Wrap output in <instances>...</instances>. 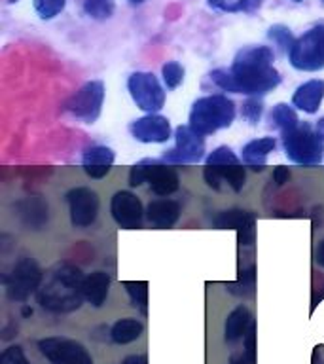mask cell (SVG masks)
<instances>
[{
  "mask_svg": "<svg viewBox=\"0 0 324 364\" xmlns=\"http://www.w3.org/2000/svg\"><path fill=\"white\" fill-rule=\"evenodd\" d=\"M275 53L267 46H249L239 51L230 68H216L210 80L222 91L243 93L249 97L266 95L281 84V74L275 67Z\"/></svg>",
  "mask_w": 324,
  "mask_h": 364,
  "instance_id": "obj_1",
  "label": "cell"
},
{
  "mask_svg": "<svg viewBox=\"0 0 324 364\" xmlns=\"http://www.w3.org/2000/svg\"><path fill=\"white\" fill-rule=\"evenodd\" d=\"M84 273L78 267L59 262L45 273L36 298L51 313H72L84 304Z\"/></svg>",
  "mask_w": 324,
  "mask_h": 364,
  "instance_id": "obj_2",
  "label": "cell"
},
{
  "mask_svg": "<svg viewBox=\"0 0 324 364\" xmlns=\"http://www.w3.org/2000/svg\"><path fill=\"white\" fill-rule=\"evenodd\" d=\"M235 119V102L227 95L199 97L190 110V127L199 135H212L226 129Z\"/></svg>",
  "mask_w": 324,
  "mask_h": 364,
  "instance_id": "obj_3",
  "label": "cell"
},
{
  "mask_svg": "<svg viewBox=\"0 0 324 364\" xmlns=\"http://www.w3.org/2000/svg\"><path fill=\"white\" fill-rule=\"evenodd\" d=\"M283 148L290 161L303 167H315L324 159V141L309 124L283 133Z\"/></svg>",
  "mask_w": 324,
  "mask_h": 364,
  "instance_id": "obj_4",
  "label": "cell"
},
{
  "mask_svg": "<svg viewBox=\"0 0 324 364\" xmlns=\"http://www.w3.org/2000/svg\"><path fill=\"white\" fill-rule=\"evenodd\" d=\"M290 65L296 70L303 73H317L324 68V23L313 25L296 38L294 46L288 53Z\"/></svg>",
  "mask_w": 324,
  "mask_h": 364,
  "instance_id": "obj_5",
  "label": "cell"
},
{
  "mask_svg": "<svg viewBox=\"0 0 324 364\" xmlns=\"http://www.w3.org/2000/svg\"><path fill=\"white\" fill-rule=\"evenodd\" d=\"M104 93H107V90H104V84L101 80L85 82L74 95L68 97V101L65 102V112L80 119L82 124H95L101 116Z\"/></svg>",
  "mask_w": 324,
  "mask_h": 364,
  "instance_id": "obj_6",
  "label": "cell"
},
{
  "mask_svg": "<svg viewBox=\"0 0 324 364\" xmlns=\"http://www.w3.org/2000/svg\"><path fill=\"white\" fill-rule=\"evenodd\" d=\"M44 273L34 258H21L4 277L6 296L14 301H25L31 294L38 292Z\"/></svg>",
  "mask_w": 324,
  "mask_h": 364,
  "instance_id": "obj_7",
  "label": "cell"
},
{
  "mask_svg": "<svg viewBox=\"0 0 324 364\" xmlns=\"http://www.w3.org/2000/svg\"><path fill=\"white\" fill-rule=\"evenodd\" d=\"M127 91L136 107L148 114H156L165 105V90L158 76L148 70H136L127 78Z\"/></svg>",
  "mask_w": 324,
  "mask_h": 364,
  "instance_id": "obj_8",
  "label": "cell"
},
{
  "mask_svg": "<svg viewBox=\"0 0 324 364\" xmlns=\"http://www.w3.org/2000/svg\"><path fill=\"white\" fill-rule=\"evenodd\" d=\"M38 349L42 357L48 358L51 364H95L84 343L63 336L42 338L38 341Z\"/></svg>",
  "mask_w": 324,
  "mask_h": 364,
  "instance_id": "obj_9",
  "label": "cell"
},
{
  "mask_svg": "<svg viewBox=\"0 0 324 364\" xmlns=\"http://www.w3.org/2000/svg\"><path fill=\"white\" fill-rule=\"evenodd\" d=\"M176 146L163 154L161 161L167 165H190L201 161L205 156V136L190 125H180L175 131Z\"/></svg>",
  "mask_w": 324,
  "mask_h": 364,
  "instance_id": "obj_10",
  "label": "cell"
},
{
  "mask_svg": "<svg viewBox=\"0 0 324 364\" xmlns=\"http://www.w3.org/2000/svg\"><path fill=\"white\" fill-rule=\"evenodd\" d=\"M205 167H210L218 173L222 181L226 182L227 186L232 188L233 192H241L247 181V173H244L243 164L233 154L230 146H218L207 156L205 159Z\"/></svg>",
  "mask_w": 324,
  "mask_h": 364,
  "instance_id": "obj_11",
  "label": "cell"
},
{
  "mask_svg": "<svg viewBox=\"0 0 324 364\" xmlns=\"http://www.w3.org/2000/svg\"><path fill=\"white\" fill-rule=\"evenodd\" d=\"M70 222L74 228H87L97 220L99 215V196L91 188L78 186L67 193Z\"/></svg>",
  "mask_w": 324,
  "mask_h": 364,
  "instance_id": "obj_12",
  "label": "cell"
},
{
  "mask_svg": "<svg viewBox=\"0 0 324 364\" xmlns=\"http://www.w3.org/2000/svg\"><path fill=\"white\" fill-rule=\"evenodd\" d=\"M110 213H112L116 224L124 230L141 228L142 215H144L141 199L127 190H119V192L114 193L112 201H110Z\"/></svg>",
  "mask_w": 324,
  "mask_h": 364,
  "instance_id": "obj_13",
  "label": "cell"
},
{
  "mask_svg": "<svg viewBox=\"0 0 324 364\" xmlns=\"http://www.w3.org/2000/svg\"><path fill=\"white\" fill-rule=\"evenodd\" d=\"M131 136L144 144H161L171 139V122L161 114H146L129 125Z\"/></svg>",
  "mask_w": 324,
  "mask_h": 364,
  "instance_id": "obj_14",
  "label": "cell"
},
{
  "mask_svg": "<svg viewBox=\"0 0 324 364\" xmlns=\"http://www.w3.org/2000/svg\"><path fill=\"white\" fill-rule=\"evenodd\" d=\"M141 164L144 165V176H146V182L150 184V190L156 196L167 198V196L178 190V182H180L178 181V173L171 165L158 161V159H144Z\"/></svg>",
  "mask_w": 324,
  "mask_h": 364,
  "instance_id": "obj_15",
  "label": "cell"
},
{
  "mask_svg": "<svg viewBox=\"0 0 324 364\" xmlns=\"http://www.w3.org/2000/svg\"><path fill=\"white\" fill-rule=\"evenodd\" d=\"M114 161H116L114 150L102 144H93L82 152V167L85 175L91 178H104L112 169Z\"/></svg>",
  "mask_w": 324,
  "mask_h": 364,
  "instance_id": "obj_16",
  "label": "cell"
},
{
  "mask_svg": "<svg viewBox=\"0 0 324 364\" xmlns=\"http://www.w3.org/2000/svg\"><path fill=\"white\" fill-rule=\"evenodd\" d=\"M16 215L27 230H42L48 224V203L42 196H28L16 203Z\"/></svg>",
  "mask_w": 324,
  "mask_h": 364,
  "instance_id": "obj_17",
  "label": "cell"
},
{
  "mask_svg": "<svg viewBox=\"0 0 324 364\" xmlns=\"http://www.w3.org/2000/svg\"><path fill=\"white\" fill-rule=\"evenodd\" d=\"M324 99V80L313 78L298 85L292 95V107L306 114L318 112Z\"/></svg>",
  "mask_w": 324,
  "mask_h": 364,
  "instance_id": "obj_18",
  "label": "cell"
},
{
  "mask_svg": "<svg viewBox=\"0 0 324 364\" xmlns=\"http://www.w3.org/2000/svg\"><path fill=\"white\" fill-rule=\"evenodd\" d=\"M275 146H277V141L273 136H261V139L247 142L241 150L243 164L252 167L254 171H264L267 156L275 150Z\"/></svg>",
  "mask_w": 324,
  "mask_h": 364,
  "instance_id": "obj_19",
  "label": "cell"
},
{
  "mask_svg": "<svg viewBox=\"0 0 324 364\" xmlns=\"http://www.w3.org/2000/svg\"><path fill=\"white\" fill-rule=\"evenodd\" d=\"M180 216V207L173 199H153L146 207V218L156 228H173Z\"/></svg>",
  "mask_w": 324,
  "mask_h": 364,
  "instance_id": "obj_20",
  "label": "cell"
},
{
  "mask_svg": "<svg viewBox=\"0 0 324 364\" xmlns=\"http://www.w3.org/2000/svg\"><path fill=\"white\" fill-rule=\"evenodd\" d=\"M110 290V275L107 272H93L84 279V300L93 307H102Z\"/></svg>",
  "mask_w": 324,
  "mask_h": 364,
  "instance_id": "obj_21",
  "label": "cell"
},
{
  "mask_svg": "<svg viewBox=\"0 0 324 364\" xmlns=\"http://www.w3.org/2000/svg\"><path fill=\"white\" fill-rule=\"evenodd\" d=\"M254 323L252 321V315H250L249 307L239 306L235 307L230 315H227L226 323H224V340L227 343H233V341L241 340L249 332L250 324Z\"/></svg>",
  "mask_w": 324,
  "mask_h": 364,
  "instance_id": "obj_22",
  "label": "cell"
},
{
  "mask_svg": "<svg viewBox=\"0 0 324 364\" xmlns=\"http://www.w3.org/2000/svg\"><path fill=\"white\" fill-rule=\"evenodd\" d=\"M144 332V324L139 321V318L125 317L119 318L112 324L110 328V340L118 346H127V343H133L142 336Z\"/></svg>",
  "mask_w": 324,
  "mask_h": 364,
  "instance_id": "obj_23",
  "label": "cell"
},
{
  "mask_svg": "<svg viewBox=\"0 0 324 364\" xmlns=\"http://www.w3.org/2000/svg\"><path fill=\"white\" fill-rule=\"evenodd\" d=\"M256 220V216L249 210L243 209H230V210H220L218 215L212 218V224L218 230H241L247 226L249 222Z\"/></svg>",
  "mask_w": 324,
  "mask_h": 364,
  "instance_id": "obj_24",
  "label": "cell"
},
{
  "mask_svg": "<svg viewBox=\"0 0 324 364\" xmlns=\"http://www.w3.org/2000/svg\"><path fill=\"white\" fill-rule=\"evenodd\" d=\"M271 124L277 127V129H281V133H286V131L294 129V127H298V125L301 124L300 119H298V114H296V110L290 105H286V102H279V105H275L271 110Z\"/></svg>",
  "mask_w": 324,
  "mask_h": 364,
  "instance_id": "obj_25",
  "label": "cell"
},
{
  "mask_svg": "<svg viewBox=\"0 0 324 364\" xmlns=\"http://www.w3.org/2000/svg\"><path fill=\"white\" fill-rule=\"evenodd\" d=\"M264 0H209L210 8L224 14H250L261 6Z\"/></svg>",
  "mask_w": 324,
  "mask_h": 364,
  "instance_id": "obj_26",
  "label": "cell"
},
{
  "mask_svg": "<svg viewBox=\"0 0 324 364\" xmlns=\"http://www.w3.org/2000/svg\"><path fill=\"white\" fill-rule=\"evenodd\" d=\"M116 4L114 0H84V11L85 16H90L91 19L97 21H107L114 16Z\"/></svg>",
  "mask_w": 324,
  "mask_h": 364,
  "instance_id": "obj_27",
  "label": "cell"
},
{
  "mask_svg": "<svg viewBox=\"0 0 324 364\" xmlns=\"http://www.w3.org/2000/svg\"><path fill=\"white\" fill-rule=\"evenodd\" d=\"M125 290L131 298V304L135 307H141L142 313H146L148 304V283L146 281H125Z\"/></svg>",
  "mask_w": 324,
  "mask_h": 364,
  "instance_id": "obj_28",
  "label": "cell"
},
{
  "mask_svg": "<svg viewBox=\"0 0 324 364\" xmlns=\"http://www.w3.org/2000/svg\"><path fill=\"white\" fill-rule=\"evenodd\" d=\"M184 74L186 70L178 61H167L161 67V76H163V84L167 90H176L184 82Z\"/></svg>",
  "mask_w": 324,
  "mask_h": 364,
  "instance_id": "obj_29",
  "label": "cell"
},
{
  "mask_svg": "<svg viewBox=\"0 0 324 364\" xmlns=\"http://www.w3.org/2000/svg\"><path fill=\"white\" fill-rule=\"evenodd\" d=\"M33 6L36 14L40 16V19L50 21V19L57 17L59 14H63L65 6H67V0H33Z\"/></svg>",
  "mask_w": 324,
  "mask_h": 364,
  "instance_id": "obj_30",
  "label": "cell"
},
{
  "mask_svg": "<svg viewBox=\"0 0 324 364\" xmlns=\"http://www.w3.org/2000/svg\"><path fill=\"white\" fill-rule=\"evenodd\" d=\"M267 36H269V40H273V44L279 46L284 53H290V50H292V46H294L296 42V38L292 36V33H290V28L284 27V25H273V27L269 28Z\"/></svg>",
  "mask_w": 324,
  "mask_h": 364,
  "instance_id": "obj_31",
  "label": "cell"
},
{
  "mask_svg": "<svg viewBox=\"0 0 324 364\" xmlns=\"http://www.w3.org/2000/svg\"><path fill=\"white\" fill-rule=\"evenodd\" d=\"M261 112H264V105H261V101H258V97H249V99L244 101L243 110H241L243 118L247 119L250 125H256L260 122Z\"/></svg>",
  "mask_w": 324,
  "mask_h": 364,
  "instance_id": "obj_32",
  "label": "cell"
},
{
  "mask_svg": "<svg viewBox=\"0 0 324 364\" xmlns=\"http://www.w3.org/2000/svg\"><path fill=\"white\" fill-rule=\"evenodd\" d=\"M0 364H31L21 346H10L0 355Z\"/></svg>",
  "mask_w": 324,
  "mask_h": 364,
  "instance_id": "obj_33",
  "label": "cell"
},
{
  "mask_svg": "<svg viewBox=\"0 0 324 364\" xmlns=\"http://www.w3.org/2000/svg\"><path fill=\"white\" fill-rule=\"evenodd\" d=\"M244 358L249 360V364H256V324H250L249 332L244 336Z\"/></svg>",
  "mask_w": 324,
  "mask_h": 364,
  "instance_id": "obj_34",
  "label": "cell"
},
{
  "mask_svg": "<svg viewBox=\"0 0 324 364\" xmlns=\"http://www.w3.org/2000/svg\"><path fill=\"white\" fill-rule=\"evenodd\" d=\"M254 222H249L247 226H243L239 232V245L241 247H250V245L254 243V237H256V228H254Z\"/></svg>",
  "mask_w": 324,
  "mask_h": 364,
  "instance_id": "obj_35",
  "label": "cell"
},
{
  "mask_svg": "<svg viewBox=\"0 0 324 364\" xmlns=\"http://www.w3.org/2000/svg\"><path fill=\"white\" fill-rule=\"evenodd\" d=\"M146 182V176H144V165L136 164L135 167H131L129 171V184L133 188L142 186Z\"/></svg>",
  "mask_w": 324,
  "mask_h": 364,
  "instance_id": "obj_36",
  "label": "cell"
},
{
  "mask_svg": "<svg viewBox=\"0 0 324 364\" xmlns=\"http://www.w3.org/2000/svg\"><path fill=\"white\" fill-rule=\"evenodd\" d=\"M203 178L205 182H207V186L212 188V190H222V178L218 176V173H216L215 169H210V167H205L203 171Z\"/></svg>",
  "mask_w": 324,
  "mask_h": 364,
  "instance_id": "obj_37",
  "label": "cell"
},
{
  "mask_svg": "<svg viewBox=\"0 0 324 364\" xmlns=\"http://www.w3.org/2000/svg\"><path fill=\"white\" fill-rule=\"evenodd\" d=\"M273 181H275V184H277V186H283V184H286V182L290 181L288 167H284V165H279V167H275V171H273Z\"/></svg>",
  "mask_w": 324,
  "mask_h": 364,
  "instance_id": "obj_38",
  "label": "cell"
},
{
  "mask_svg": "<svg viewBox=\"0 0 324 364\" xmlns=\"http://www.w3.org/2000/svg\"><path fill=\"white\" fill-rule=\"evenodd\" d=\"M122 364H148L146 355H129L122 360Z\"/></svg>",
  "mask_w": 324,
  "mask_h": 364,
  "instance_id": "obj_39",
  "label": "cell"
},
{
  "mask_svg": "<svg viewBox=\"0 0 324 364\" xmlns=\"http://www.w3.org/2000/svg\"><path fill=\"white\" fill-rule=\"evenodd\" d=\"M315 260H317L318 266L324 267V239L318 243L317 247V252H315Z\"/></svg>",
  "mask_w": 324,
  "mask_h": 364,
  "instance_id": "obj_40",
  "label": "cell"
},
{
  "mask_svg": "<svg viewBox=\"0 0 324 364\" xmlns=\"http://www.w3.org/2000/svg\"><path fill=\"white\" fill-rule=\"evenodd\" d=\"M315 129H317L318 136H320V139H323V141H324V116L320 119H318L317 125H315Z\"/></svg>",
  "mask_w": 324,
  "mask_h": 364,
  "instance_id": "obj_41",
  "label": "cell"
},
{
  "mask_svg": "<svg viewBox=\"0 0 324 364\" xmlns=\"http://www.w3.org/2000/svg\"><path fill=\"white\" fill-rule=\"evenodd\" d=\"M230 364H249V360L244 358V355H241V357L232 358V363H230Z\"/></svg>",
  "mask_w": 324,
  "mask_h": 364,
  "instance_id": "obj_42",
  "label": "cell"
},
{
  "mask_svg": "<svg viewBox=\"0 0 324 364\" xmlns=\"http://www.w3.org/2000/svg\"><path fill=\"white\" fill-rule=\"evenodd\" d=\"M23 317H31V315H33V309H31V307L28 306H23Z\"/></svg>",
  "mask_w": 324,
  "mask_h": 364,
  "instance_id": "obj_43",
  "label": "cell"
},
{
  "mask_svg": "<svg viewBox=\"0 0 324 364\" xmlns=\"http://www.w3.org/2000/svg\"><path fill=\"white\" fill-rule=\"evenodd\" d=\"M131 4L133 6H139V4H142V2H144V0H129Z\"/></svg>",
  "mask_w": 324,
  "mask_h": 364,
  "instance_id": "obj_44",
  "label": "cell"
},
{
  "mask_svg": "<svg viewBox=\"0 0 324 364\" xmlns=\"http://www.w3.org/2000/svg\"><path fill=\"white\" fill-rule=\"evenodd\" d=\"M292 2H303V0H292Z\"/></svg>",
  "mask_w": 324,
  "mask_h": 364,
  "instance_id": "obj_45",
  "label": "cell"
},
{
  "mask_svg": "<svg viewBox=\"0 0 324 364\" xmlns=\"http://www.w3.org/2000/svg\"><path fill=\"white\" fill-rule=\"evenodd\" d=\"M323 2H324V0H323Z\"/></svg>",
  "mask_w": 324,
  "mask_h": 364,
  "instance_id": "obj_46",
  "label": "cell"
}]
</instances>
